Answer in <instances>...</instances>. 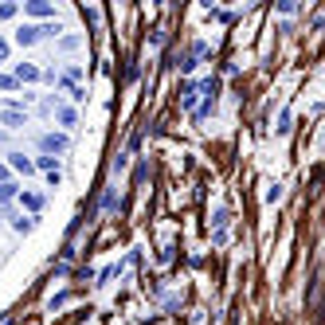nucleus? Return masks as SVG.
<instances>
[{"instance_id": "obj_2", "label": "nucleus", "mask_w": 325, "mask_h": 325, "mask_svg": "<svg viewBox=\"0 0 325 325\" xmlns=\"http://www.w3.org/2000/svg\"><path fill=\"white\" fill-rule=\"evenodd\" d=\"M0 59H4V44H0Z\"/></svg>"}, {"instance_id": "obj_1", "label": "nucleus", "mask_w": 325, "mask_h": 325, "mask_svg": "<svg viewBox=\"0 0 325 325\" xmlns=\"http://www.w3.org/2000/svg\"><path fill=\"white\" fill-rule=\"evenodd\" d=\"M44 145L47 149H67V141H63V137H44Z\"/></svg>"}]
</instances>
